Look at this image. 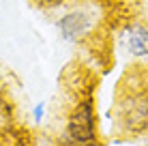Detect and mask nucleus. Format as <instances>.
<instances>
[{"label":"nucleus","instance_id":"20e7f679","mask_svg":"<svg viewBox=\"0 0 148 146\" xmlns=\"http://www.w3.org/2000/svg\"><path fill=\"white\" fill-rule=\"evenodd\" d=\"M118 45L131 60H148V24L129 19L118 32Z\"/></svg>","mask_w":148,"mask_h":146},{"label":"nucleus","instance_id":"7ed1b4c3","mask_svg":"<svg viewBox=\"0 0 148 146\" xmlns=\"http://www.w3.org/2000/svg\"><path fill=\"white\" fill-rule=\"evenodd\" d=\"M99 26V17H97V9L88 4H77V7L69 9L56 19V30H58L60 39L67 43H82L90 37Z\"/></svg>","mask_w":148,"mask_h":146},{"label":"nucleus","instance_id":"f257e3e1","mask_svg":"<svg viewBox=\"0 0 148 146\" xmlns=\"http://www.w3.org/2000/svg\"><path fill=\"white\" fill-rule=\"evenodd\" d=\"M112 127L122 138L148 135V84L127 82L112 108Z\"/></svg>","mask_w":148,"mask_h":146},{"label":"nucleus","instance_id":"0eeeda50","mask_svg":"<svg viewBox=\"0 0 148 146\" xmlns=\"http://www.w3.org/2000/svg\"><path fill=\"white\" fill-rule=\"evenodd\" d=\"M142 146H148V135H144V142H142Z\"/></svg>","mask_w":148,"mask_h":146},{"label":"nucleus","instance_id":"f03ea898","mask_svg":"<svg viewBox=\"0 0 148 146\" xmlns=\"http://www.w3.org/2000/svg\"><path fill=\"white\" fill-rule=\"evenodd\" d=\"M99 114L90 90L77 93L64 118L62 140L73 146H99Z\"/></svg>","mask_w":148,"mask_h":146},{"label":"nucleus","instance_id":"423d86ee","mask_svg":"<svg viewBox=\"0 0 148 146\" xmlns=\"http://www.w3.org/2000/svg\"><path fill=\"white\" fill-rule=\"evenodd\" d=\"M45 112H47V105H45V101H39V103H34V108H32V123L34 125H41L43 123V118H45Z\"/></svg>","mask_w":148,"mask_h":146},{"label":"nucleus","instance_id":"39448f33","mask_svg":"<svg viewBox=\"0 0 148 146\" xmlns=\"http://www.w3.org/2000/svg\"><path fill=\"white\" fill-rule=\"evenodd\" d=\"M39 9L43 11H56V9H62L69 4V0H32Z\"/></svg>","mask_w":148,"mask_h":146}]
</instances>
